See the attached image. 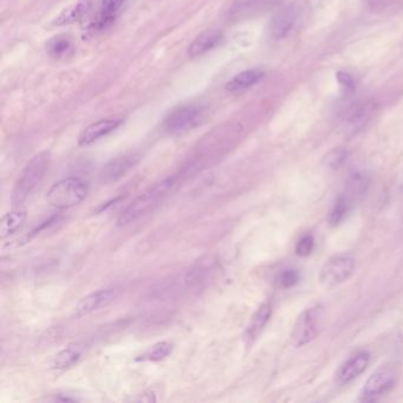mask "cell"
Listing matches in <instances>:
<instances>
[{
    "label": "cell",
    "instance_id": "cb8c5ba5",
    "mask_svg": "<svg viewBox=\"0 0 403 403\" xmlns=\"http://www.w3.org/2000/svg\"><path fill=\"white\" fill-rule=\"evenodd\" d=\"M353 207V204L349 202L347 197L343 195H340L335 205L332 207L330 215H329V223L332 226H337L338 224L342 223L345 220V217L348 215L350 210Z\"/></svg>",
    "mask_w": 403,
    "mask_h": 403
},
{
    "label": "cell",
    "instance_id": "ffe728a7",
    "mask_svg": "<svg viewBox=\"0 0 403 403\" xmlns=\"http://www.w3.org/2000/svg\"><path fill=\"white\" fill-rule=\"evenodd\" d=\"M368 186H369V177H367L366 173H353L347 181L345 192L342 195L347 197L353 205V202H356L357 199L363 197V194L366 193Z\"/></svg>",
    "mask_w": 403,
    "mask_h": 403
},
{
    "label": "cell",
    "instance_id": "5b68a950",
    "mask_svg": "<svg viewBox=\"0 0 403 403\" xmlns=\"http://www.w3.org/2000/svg\"><path fill=\"white\" fill-rule=\"evenodd\" d=\"M322 316L323 309L320 305H315L303 311L296 320L292 331V342L294 347H304L318 336Z\"/></svg>",
    "mask_w": 403,
    "mask_h": 403
},
{
    "label": "cell",
    "instance_id": "7c38bea8",
    "mask_svg": "<svg viewBox=\"0 0 403 403\" xmlns=\"http://www.w3.org/2000/svg\"><path fill=\"white\" fill-rule=\"evenodd\" d=\"M139 154L131 153L124 155L118 156L105 164V168L102 171L101 177L105 182H113L124 177L127 173L134 168L139 162Z\"/></svg>",
    "mask_w": 403,
    "mask_h": 403
},
{
    "label": "cell",
    "instance_id": "9c48e42d",
    "mask_svg": "<svg viewBox=\"0 0 403 403\" xmlns=\"http://www.w3.org/2000/svg\"><path fill=\"white\" fill-rule=\"evenodd\" d=\"M113 298H115V291L113 289H105V290L91 292L76 304L74 310H72V316L74 318L85 317V316L93 314L94 311L107 307Z\"/></svg>",
    "mask_w": 403,
    "mask_h": 403
},
{
    "label": "cell",
    "instance_id": "d6986e66",
    "mask_svg": "<svg viewBox=\"0 0 403 403\" xmlns=\"http://www.w3.org/2000/svg\"><path fill=\"white\" fill-rule=\"evenodd\" d=\"M85 348L80 343H72L67 345V348L61 350L52 362V368L57 370H63L75 366L77 362L80 361V357L83 355Z\"/></svg>",
    "mask_w": 403,
    "mask_h": 403
},
{
    "label": "cell",
    "instance_id": "8992f818",
    "mask_svg": "<svg viewBox=\"0 0 403 403\" xmlns=\"http://www.w3.org/2000/svg\"><path fill=\"white\" fill-rule=\"evenodd\" d=\"M202 105H179L166 116L164 121V129L169 134H182L197 126L202 118Z\"/></svg>",
    "mask_w": 403,
    "mask_h": 403
},
{
    "label": "cell",
    "instance_id": "ac0fdd59",
    "mask_svg": "<svg viewBox=\"0 0 403 403\" xmlns=\"http://www.w3.org/2000/svg\"><path fill=\"white\" fill-rule=\"evenodd\" d=\"M95 0H78L77 4L69 9L64 10L54 21V25L63 26L72 24L75 21H80L85 17V14L93 8Z\"/></svg>",
    "mask_w": 403,
    "mask_h": 403
},
{
    "label": "cell",
    "instance_id": "7402d4cb",
    "mask_svg": "<svg viewBox=\"0 0 403 403\" xmlns=\"http://www.w3.org/2000/svg\"><path fill=\"white\" fill-rule=\"evenodd\" d=\"M47 51L52 58H64L65 56L70 55L72 51V39L65 34L50 38V41L47 43Z\"/></svg>",
    "mask_w": 403,
    "mask_h": 403
},
{
    "label": "cell",
    "instance_id": "3957f363",
    "mask_svg": "<svg viewBox=\"0 0 403 403\" xmlns=\"http://www.w3.org/2000/svg\"><path fill=\"white\" fill-rule=\"evenodd\" d=\"M89 184L80 177H65L51 186L47 200L51 206L57 208H72L88 197Z\"/></svg>",
    "mask_w": 403,
    "mask_h": 403
},
{
    "label": "cell",
    "instance_id": "7a4b0ae2",
    "mask_svg": "<svg viewBox=\"0 0 403 403\" xmlns=\"http://www.w3.org/2000/svg\"><path fill=\"white\" fill-rule=\"evenodd\" d=\"M50 162V154L47 151H42L26 164L13 187L11 197L13 207H21L34 193L45 177Z\"/></svg>",
    "mask_w": 403,
    "mask_h": 403
},
{
    "label": "cell",
    "instance_id": "4fadbf2b",
    "mask_svg": "<svg viewBox=\"0 0 403 403\" xmlns=\"http://www.w3.org/2000/svg\"><path fill=\"white\" fill-rule=\"evenodd\" d=\"M376 105L374 102H363L349 110L347 116V129L350 134H356L369 122L374 115Z\"/></svg>",
    "mask_w": 403,
    "mask_h": 403
},
{
    "label": "cell",
    "instance_id": "44dd1931",
    "mask_svg": "<svg viewBox=\"0 0 403 403\" xmlns=\"http://www.w3.org/2000/svg\"><path fill=\"white\" fill-rule=\"evenodd\" d=\"M25 221L26 210L18 208L6 213L0 220V237L5 239L10 235H14Z\"/></svg>",
    "mask_w": 403,
    "mask_h": 403
},
{
    "label": "cell",
    "instance_id": "d4e9b609",
    "mask_svg": "<svg viewBox=\"0 0 403 403\" xmlns=\"http://www.w3.org/2000/svg\"><path fill=\"white\" fill-rule=\"evenodd\" d=\"M348 159V151L345 148H335L325 156V164L329 168L337 169L343 166Z\"/></svg>",
    "mask_w": 403,
    "mask_h": 403
},
{
    "label": "cell",
    "instance_id": "e0dca14e",
    "mask_svg": "<svg viewBox=\"0 0 403 403\" xmlns=\"http://www.w3.org/2000/svg\"><path fill=\"white\" fill-rule=\"evenodd\" d=\"M265 72L261 69H250L235 75L226 85L227 91L238 93L245 89L258 85L264 78Z\"/></svg>",
    "mask_w": 403,
    "mask_h": 403
},
{
    "label": "cell",
    "instance_id": "8fae6325",
    "mask_svg": "<svg viewBox=\"0 0 403 403\" xmlns=\"http://www.w3.org/2000/svg\"><path fill=\"white\" fill-rule=\"evenodd\" d=\"M122 122L121 118H105L101 121L91 123L80 133V138H78V144L80 147L90 146L102 138L109 135L110 133H113V131H116L118 127L122 124Z\"/></svg>",
    "mask_w": 403,
    "mask_h": 403
},
{
    "label": "cell",
    "instance_id": "4316f807",
    "mask_svg": "<svg viewBox=\"0 0 403 403\" xmlns=\"http://www.w3.org/2000/svg\"><path fill=\"white\" fill-rule=\"evenodd\" d=\"M315 246V240L311 235H303L296 246V253L301 257H307L311 254Z\"/></svg>",
    "mask_w": 403,
    "mask_h": 403
},
{
    "label": "cell",
    "instance_id": "603a6c76",
    "mask_svg": "<svg viewBox=\"0 0 403 403\" xmlns=\"http://www.w3.org/2000/svg\"><path fill=\"white\" fill-rule=\"evenodd\" d=\"M173 345L169 342H159L146 350L141 356L136 358V361L160 362L164 361L172 353Z\"/></svg>",
    "mask_w": 403,
    "mask_h": 403
},
{
    "label": "cell",
    "instance_id": "ba28073f",
    "mask_svg": "<svg viewBox=\"0 0 403 403\" xmlns=\"http://www.w3.org/2000/svg\"><path fill=\"white\" fill-rule=\"evenodd\" d=\"M298 8L296 5H286L273 14L270 23V32L274 39H283L290 34L298 19Z\"/></svg>",
    "mask_w": 403,
    "mask_h": 403
},
{
    "label": "cell",
    "instance_id": "6da1fadb",
    "mask_svg": "<svg viewBox=\"0 0 403 403\" xmlns=\"http://www.w3.org/2000/svg\"><path fill=\"white\" fill-rule=\"evenodd\" d=\"M182 177L180 175H173L156 182L155 185L146 189L143 193L135 197L134 200L127 206L126 210L118 215V226H128L148 215L172 192L173 189L177 187Z\"/></svg>",
    "mask_w": 403,
    "mask_h": 403
},
{
    "label": "cell",
    "instance_id": "2e32d148",
    "mask_svg": "<svg viewBox=\"0 0 403 403\" xmlns=\"http://www.w3.org/2000/svg\"><path fill=\"white\" fill-rule=\"evenodd\" d=\"M123 3L124 0H102L98 13L91 24L93 29L105 30L110 24H113L118 17V11L122 8Z\"/></svg>",
    "mask_w": 403,
    "mask_h": 403
},
{
    "label": "cell",
    "instance_id": "484cf974",
    "mask_svg": "<svg viewBox=\"0 0 403 403\" xmlns=\"http://www.w3.org/2000/svg\"><path fill=\"white\" fill-rule=\"evenodd\" d=\"M299 281V273L296 270H285L279 273L277 284L281 289H290Z\"/></svg>",
    "mask_w": 403,
    "mask_h": 403
},
{
    "label": "cell",
    "instance_id": "30bf717a",
    "mask_svg": "<svg viewBox=\"0 0 403 403\" xmlns=\"http://www.w3.org/2000/svg\"><path fill=\"white\" fill-rule=\"evenodd\" d=\"M370 363V353L368 351H358L349 357L348 360L342 364L338 373L337 380L342 384H348L353 382L357 378H360Z\"/></svg>",
    "mask_w": 403,
    "mask_h": 403
},
{
    "label": "cell",
    "instance_id": "f1b7e54d",
    "mask_svg": "<svg viewBox=\"0 0 403 403\" xmlns=\"http://www.w3.org/2000/svg\"><path fill=\"white\" fill-rule=\"evenodd\" d=\"M368 1L374 6H383V5L389 4L393 0H368Z\"/></svg>",
    "mask_w": 403,
    "mask_h": 403
},
{
    "label": "cell",
    "instance_id": "277c9868",
    "mask_svg": "<svg viewBox=\"0 0 403 403\" xmlns=\"http://www.w3.org/2000/svg\"><path fill=\"white\" fill-rule=\"evenodd\" d=\"M356 261L351 254L340 253L329 259L319 272V283L325 289H334L353 276Z\"/></svg>",
    "mask_w": 403,
    "mask_h": 403
},
{
    "label": "cell",
    "instance_id": "9a60e30c",
    "mask_svg": "<svg viewBox=\"0 0 403 403\" xmlns=\"http://www.w3.org/2000/svg\"><path fill=\"white\" fill-rule=\"evenodd\" d=\"M271 315H272L271 303L266 302L261 304L259 309L256 311V314L252 316V318L248 323L246 332H245V338L248 342L252 343L253 340H256L258 337L261 336V332L264 331L265 327L269 323Z\"/></svg>",
    "mask_w": 403,
    "mask_h": 403
},
{
    "label": "cell",
    "instance_id": "5bb4252c",
    "mask_svg": "<svg viewBox=\"0 0 403 403\" xmlns=\"http://www.w3.org/2000/svg\"><path fill=\"white\" fill-rule=\"evenodd\" d=\"M221 41H223L221 31L207 30L194 39V42L189 45L187 54L190 58H195V57L206 54L208 51L213 50Z\"/></svg>",
    "mask_w": 403,
    "mask_h": 403
},
{
    "label": "cell",
    "instance_id": "83f0119b",
    "mask_svg": "<svg viewBox=\"0 0 403 403\" xmlns=\"http://www.w3.org/2000/svg\"><path fill=\"white\" fill-rule=\"evenodd\" d=\"M336 78L340 87L345 89V91L353 93L355 90V80H353V76L349 75L348 72H337Z\"/></svg>",
    "mask_w": 403,
    "mask_h": 403
},
{
    "label": "cell",
    "instance_id": "52a82bcc",
    "mask_svg": "<svg viewBox=\"0 0 403 403\" xmlns=\"http://www.w3.org/2000/svg\"><path fill=\"white\" fill-rule=\"evenodd\" d=\"M397 378V373L391 366L381 367L367 380L366 384L362 388L361 401L373 402L382 397L383 395L394 388Z\"/></svg>",
    "mask_w": 403,
    "mask_h": 403
}]
</instances>
